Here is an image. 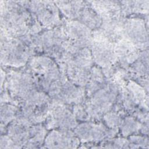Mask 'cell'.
Instances as JSON below:
<instances>
[{
  "instance_id": "obj_11",
  "label": "cell",
  "mask_w": 149,
  "mask_h": 149,
  "mask_svg": "<svg viewBox=\"0 0 149 149\" xmlns=\"http://www.w3.org/2000/svg\"><path fill=\"white\" fill-rule=\"evenodd\" d=\"M63 26L68 39L80 48L91 46L93 33L88 27L76 20H69Z\"/></svg>"
},
{
  "instance_id": "obj_9",
  "label": "cell",
  "mask_w": 149,
  "mask_h": 149,
  "mask_svg": "<svg viewBox=\"0 0 149 149\" xmlns=\"http://www.w3.org/2000/svg\"><path fill=\"white\" fill-rule=\"evenodd\" d=\"M27 8L38 22L46 28H55L61 23L59 10L53 1H29Z\"/></svg>"
},
{
  "instance_id": "obj_17",
  "label": "cell",
  "mask_w": 149,
  "mask_h": 149,
  "mask_svg": "<svg viewBox=\"0 0 149 149\" xmlns=\"http://www.w3.org/2000/svg\"><path fill=\"white\" fill-rule=\"evenodd\" d=\"M19 108L12 104H1V123L6 125L12 122L16 118Z\"/></svg>"
},
{
  "instance_id": "obj_8",
  "label": "cell",
  "mask_w": 149,
  "mask_h": 149,
  "mask_svg": "<svg viewBox=\"0 0 149 149\" xmlns=\"http://www.w3.org/2000/svg\"><path fill=\"white\" fill-rule=\"evenodd\" d=\"M148 21L140 17L123 19L122 32L123 38L130 41L138 49H147L148 41Z\"/></svg>"
},
{
  "instance_id": "obj_4",
  "label": "cell",
  "mask_w": 149,
  "mask_h": 149,
  "mask_svg": "<svg viewBox=\"0 0 149 149\" xmlns=\"http://www.w3.org/2000/svg\"><path fill=\"white\" fill-rule=\"evenodd\" d=\"M6 88L11 98L17 100L20 103L27 101L40 90L29 70L12 71L9 73Z\"/></svg>"
},
{
  "instance_id": "obj_2",
  "label": "cell",
  "mask_w": 149,
  "mask_h": 149,
  "mask_svg": "<svg viewBox=\"0 0 149 149\" xmlns=\"http://www.w3.org/2000/svg\"><path fill=\"white\" fill-rule=\"evenodd\" d=\"M28 65L29 70L33 74L38 88L42 91L47 92L51 84L64 74L48 56L31 57L28 62Z\"/></svg>"
},
{
  "instance_id": "obj_10",
  "label": "cell",
  "mask_w": 149,
  "mask_h": 149,
  "mask_svg": "<svg viewBox=\"0 0 149 149\" xmlns=\"http://www.w3.org/2000/svg\"><path fill=\"white\" fill-rule=\"evenodd\" d=\"M74 130L79 140L84 142L99 141L112 137L118 132V129H109L102 123L90 122L80 123L76 126Z\"/></svg>"
},
{
  "instance_id": "obj_18",
  "label": "cell",
  "mask_w": 149,
  "mask_h": 149,
  "mask_svg": "<svg viewBox=\"0 0 149 149\" xmlns=\"http://www.w3.org/2000/svg\"><path fill=\"white\" fill-rule=\"evenodd\" d=\"M102 118L107 125L109 129H118L120 126L122 118L121 117V113L112 110L105 113Z\"/></svg>"
},
{
  "instance_id": "obj_14",
  "label": "cell",
  "mask_w": 149,
  "mask_h": 149,
  "mask_svg": "<svg viewBox=\"0 0 149 149\" xmlns=\"http://www.w3.org/2000/svg\"><path fill=\"white\" fill-rule=\"evenodd\" d=\"M76 20L84 24L90 30H97L101 26L102 20L97 12L91 8L88 1L80 10Z\"/></svg>"
},
{
  "instance_id": "obj_19",
  "label": "cell",
  "mask_w": 149,
  "mask_h": 149,
  "mask_svg": "<svg viewBox=\"0 0 149 149\" xmlns=\"http://www.w3.org/2000/svg\"><path fill=\"white\" fill-rule=\"evenodd\" d=\"M129 145H134L133 148L141 147V146L143 145L144 147H146V145L148 146V139L146 136L133 135L129 137Z\"/></svg>"
},
{
  "instance_id": "obj_13",
  "label": "cell",
  "mask_w": 149,
  "mask_h": 149,
  "mask_svg": "<svg viewBox=\"0 0 149 149\" xmlns=\"http://www.w3.org/2000/svg\"><path fill=\"white\" fill-rule=\"evenodd\" d=\"M88 2L91 8L102 19V22L122 18L119 1H97Z\"/></svg>"
},
{
  "instance_id": "obj_1",
  "label": "cell",
  "mask_w": 149,
  "mask_h": 149,
  "mask_svg": "<svg viewBox=\"0 0 149 149\" xmlns=\"http://www.w3.org/2000/svg\"><path fill=\"white\" fill-rule=\"evenodd\" d=\"M31 39L29 37H14L1 32V63L15 68H19L26 64L34 48Z\"/></svg>"
},
{
  "instance_id": "obj_6",
  "label": "cell",
  "mask_w": 149,
  "mask_h": 149,
  "mask_svg": "<svg viewBox=\"0 0 149 149\" xmlns=\"http://www.w3.org/2000/svg\"><path fill=\"white\" fill-rule=\"evenodd\" d=\"M91 47L93 61L104 70L111 68L117 62L118 59L114 51V43L98 29L93 33Z\"/></svg>"
},
{
  "instance_id": "obj_3",
  "label": "cell",
  "mask_w": 149,
  "mask_h": 149,
  "mask_svg": "<svg viewBox=\"0 0 149 149\" xmlns=\"http://www.w3.org/2000/svg\"><path fill=\"white\" fill-rule=\"evenodd\" d=\"M116 83L108 82L104 87L90 95L84 106L88 118L100 119L112 110L116 101L119 87Z\"/></svg>"
},
{
  "instance_id": "obj_12",
  "label": "cell",
  "mask_w": 149,
  "mask_h": 149,
  "mask_svg": "<svg viewBox=\"0 0 149 149\" xmlns=\"http://www.w3.org/2000/svg\"><path fill=\"white\" fill-rule=\"evenodd\" d=\"M79 143L74 132L68 129H52L44 140L47 148H76Z\"/></svg>"
},
{
  "instance_id": "obj_15",
  "label": "cell",
  "mask_w": 149,
  "mask_h": 149,
  "mask_svg": "<svg viewBox=\"0 0 149 149\" xmlns=\"http://www.w3.org/2000/svg\"><path fill=\"white\" fill-rule=\"evenodd\" d=\"M122 16L134 14L148 15L149 1H119Z\"/></svg>"
},
{
  "instance_id": "obj_5",
  "label": "cell",
  "mask_w": 149,
  "mask_h": 149,
  "mask_svg": "<svg viewBox=\"0 0 149 149\" xmlns=\"http://www.w3.org/2000/svg\"><path fill=\"white\" fill-rule=\"evenodd\" d=\"M47 92L52 100L65 104H80L85 95L84 88L73 84L65 74L53 82Z\"/></svg>"
},
{
  "instance_id": "obj_16",
  "label": "cell",
  "mask_w": 149,
  "mask_h": 149,
  "mask_svg": "<svg viewBox=\"0 0 149 149\" xmlns=\"http://www.w3.org/2000/svg\"><path fill=\"white\" fill-rule=\"evenodd\" d=\"M143 123L136 120L134 117L127 116L122 120L120 129L123 136H127L140 130Z\"/></svg>"
},
{
  "instance_id": "obj_7",
  "label": "cell",
  "mask_w": 149,
  "mask_h": 149,
  "mask_svg": "<svg viewBox=\"0 0 149 149\" xmlns=\"http://www.w3.org/2000/svg\"><path fill=\"white\" fill-rule=\"evenodd\" d=\"M77 125V120L66 104L55 100L51 101L45 119L47 129L71 130Z\"/></svg>"
}]
</instances>
